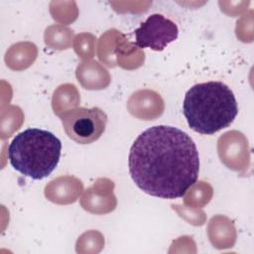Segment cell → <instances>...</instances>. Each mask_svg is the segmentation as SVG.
Instances as JSON below:
<instances>
[{"label": "cell", "instance_id": "5", "mask_svg": "<svg viewBox=\"0 0 254 254\" xmlns=\"http://www.w3.org/2000/svg\"><path fill=\"white\" fill-rule=\"evenodd\" d=\"M135 45L138 48H149L161 52L169 44L177 40L178 26L161 14H152L135 30Z\"/></svg>", "mask_w": 254, "mask_h": 254}, {"label": "cell", "instance_id": "2", "mask_svg": "<svg viewBox=\"0 0 254 254\" xmlns=\"http://www.w3.org/2000/svg\"><path fill=\"white\" fill-rule=\"evenodd\" d=\"M183 112L195 132L212 135L228 126L238 114L232 90L221 81H207L191 86L186 93Z\"/></svg>", "mask_w": 254, "mask_h": 254}, {"label": "cell", "instance_id": "3", "mask_svg": "<svg viewBox=\"0 0 254 254\" xmlns=\"http://www.w3.org/2000/svg\"><path fill=\"white\" fill-rule=\"evenodd\" d=\"M62 143L52 132L28 128L17 134L8 147V159L14 170L33 180L52 174L61 159Z\"/></svg>", "mask_w": 254, "mask_h": 254}, {"label": "cell", "instance_id": "1", "mask_svg": "<svg viewBox=\"0 0 254 254\" xmlns=\"http://www.w3.org/2000/svg\"><path fill=\"white\" fill-rule=\"evenodd\" d=\"M129 173L144 192L167 199L182 197L198 177L199 157L183 130L157 125L143 131L129 153Z\"/></svg>", "mask_w": 254, "mask_h": 254}, {"label": "cell", "instance_id": "4", "mask_svg": "<svg viewBox=\"0 0 254 254\" xmlns=\"http://www.w3.org/2000/svg\"><path fill=\"white\" fill-rule=\"evenodd\" d=\"M61 119L67 137L78 144L98 140L107 123V115L98 107H77L64 112Z\"/></svg>", "mask_w": 254, "mask_h": 254}]
</instances>
